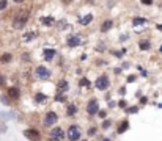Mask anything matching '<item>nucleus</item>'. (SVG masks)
<instances>
[{
    "label": "nucleus",
    "instance_id": "nucleus-1",
    "mask_svg": "<svg viewBox=\"0 0 162 141\" xmlns=\"http://www.w3.org/2000/svg\"><path fill=\"white\" fill-rule=\"evenodd\" d=\"M29 16H30L29 9H19V11L16 13V16H14L13 27H14V28H18V30L24 28L25 24H27V20H29Z\"/></svg>",
    "mask_w": 162,
    "mask_h": 141
},
{
    "label": "nucleus",
    "instance_id": "nucleus-2",
    "mask_svg": "<svg viewBox=\"0 0 162 141\" xmlns=\"http://www.w3.org/2000/svg\"><path fill=\"white\" fill-rule=\"evenodd\" d=\"M66 137H68L69 141H77L80 138V129L77 126H71L68 129V132H66Z\"/></svg>",
    "mask_w": 162,
    "mask_h": 141
},
{
    "label": "nucleus",
    "instance_id": "nucleus-3",
    "mask_svg": "<svg viewBox=\"0 0 162 141\" xmlns=\"http://www.w3.org/2000/svg\"><path fill=\"white\" fill-rule=\"evenodd\" d=\"M94 85H96L98 89L104 91V89H107L110 86V80H109L107 75H101V77H98V80H96V83H94Z\"/></svg>",
    "mask_w": 162,
    "mask_h": 141
},
{
    "label": "nucleus",
    "instance_id": "nucleus-4",
    "mask_svg": "<svg viewBox=\"0 0 162 141\" xmlns=\"http://www.w3.org/2000/svg\"><path fill=\"white\" fill-rule=\"evenodd\" d=\"M98 111H99L98 100L96 99H91L90 102H88V105H87V113H88V115H96Z\"/></svg>",
    "mask_w": 162,
    "mask_h": 141
},
{
    "label": "nucleus",
    "instance_id": "nucleus-5",
    "mask_svg": "<svg viewBox=\"0 0 162 141\" xmlns=\"http://www.w3.org/2000/svg\"><path fill=\"white\" fill-rule=\"evenodd\" d=\"M55 122H57V115H55L54 111H49L46 115V118H44V126L51 127V126H54Z\"/></svg>",
    "mask_w": 162,
    "mask_h": 141
},
{
    "label": "nucleus",
    "instance_id": "nucleus-6",
    "mask_svg": "<svg viewBox=\"0 0 162 141\" xmlns=\"http://www.w3.org/2000/svg\"><path fill=\"white\" fill-rule=\"evenodd\" d=\"M24 135H25V137L29 138V140H32V141H40V133H38V130H35V129L25 130Z\"/></svg>",
    "mask_w": 162,
    "mask_h": 141
},
{
    "label": "nucleus",
    "instance_id": "nucleus-7",
    "mask_svg": "<svg viewBox=\"0 0 162 141\" xmlns=\"http://www.w3.org/2000/svg\"><path fill=\"white\" fill-rule=\"evenodd\" d=\"M35 72H36V75H38L40 78H49V77H51V72H49V69H46L44 66H38Z\"/></svg>",
    "mask_w": 162,
    "mask_h": 141
},
{
    "label": "nucleus",
    "instance_id": "nucleus-8",
    "mask_svg": "<svg viewBox=\"0 0 162 141\" xmlns=\"http://www.w3.org/2000/svg\"><path fill=\"white\" fill-rule=\"evenodd\" d=\"M66 44H68L69 47H77L80 44V38L77 36V35H71L68 36V41H66Z\"/></svg>",
    "mask_w": 162,
    "mask_h": 141
},
{
    "label": "nucleus",
    "instance_id": "nucleus-9",
    "mask_svg": "<svg viewBox=\"0 0 162 141\" xmlns=\"http://www.w3.org/2000/svg\"><path fill=\"white\" fill-rule=\"evenodd\" d=\"M63 137H65V133H63V130L61 129H58V127H55V129H52V132H51V138L52 140H63Z\"/></svg>",
    "mask_w": 162,
    "mask_h": 141
},
{
    "label": "nucleus",
    "instance_id": "nucleus-10",
    "mask_svg": "<svg viewBox=\"0 0 162 141\" xmlns=\"http://www.w3.org/2000/svg\"><path fill=\"white\" fill-rule=\"evenodd\" d=\"M8 97L10 99H18L19 97V89L16 88V86H11V88L8 89Z\"/></svg>",
    "mask_w": 162,
    "mask_h": 141
},
{
    "label": "nucleus",
    "instance_id": "nucleus-11",
    "mask_svg": "<svg viewBox=\"0 0 162 141\" xmlns=\"http://www.w3.org/2000/svg\"><path fill=\"white\" fill-rule=\"evenodd\" d=\"M55 55V50L54 49H44V57H46V60L49 61V60H52Z\"/></svg>",
    "mask_w": 162,
    "mask_h": 141
},
{
    "label": "nucleus",
    "instance_id": "nucleus-12",
    "mask_svg": "<svg viewBox=\"0 0 162 141\" xmlns=\"http://www.w3.org/2000/svg\"><path fill=\"white\" fill-rule=\"evenodd\" d=\"M127 129H129V122H127V121H123L121 126L118 127V133H124Z\"/></svg>",
    "mask_w": 162,
    "mask_h": 141
},
{
    "label": "nucleus",
    "instance_id": "nucleus-13",
    "mask_svg": "<svg viewBox=\"0 0 162 141\" xmlns=\"http://www.w3.org/2000/svg\"><path fill=\"white\" fill-rule=\"evenodd\" d=\"M41 24H44V25H54L55 24V20H54V17H41Z\"/></svg>",
    "mask_w": 162,
    "mask_h": 141
},
{
    "label": "nucleus",
    "instance_id": "nucleus-14",
    "mask_svg": "<svg viewBox=\"0 0 162 141\" xmlns=\"http://www.w3.org/2000/svg\"><path fill=\"white\" fill-rule=\"evenodd\" d=\"M10 61H11V55H10V53H3V55L0 57V63H2V64H7Z\"/></svg>",
    "mask_w": 162,
    "mask_h": 141
},
{
    "label": "nucleus",
    "instance_id": "nucleus-15",
    "mask_svg": "<svg viewBox=\"0 0 162 141\" xmlns=\"http://www.w3.org/2000/svg\"><path fill=\"white\" fill-rule=\"evenodd\" d=\"M0 118H2V119H14V118H16V115H14V113H7V111H2V113H0Z\"/></svg>",
    "mask_w": 162,
    "mask_h": 141
},
{
    "label": "nucleus",
    "instance_id": "nucleus-16",
    "mask_svg": "<svg viewBox=\"0 0 162 141\" xmlns=\"http://www.w3.org/2000/svg\"><path fill=\"white\" fill-rule=\"evenodd\" d=\"M112 25H113V22H112V20H105V22L101 25V30H102V31H107V30L112 28Z\"/></svg>",
    "mask_w": 162,
    "mask_h": 141
},
{
    "label": "nucleus",
    "instance_id": "nucleus-17",
    "mask_svg": "<svg viewBox=\"0 0 162 141\" xmlns=\"http://www.w3.org/2000/svg\"><path fill=\"white\" fill-rule=\"evenodd\" d=\"M91 20H93V16H91V14H87L83 19H80V24H82V25H88Z\"/></svg>",
    "mask_w": 162,
    "mask_h": 141
},
{
    "label": "nucleus",
    "instance_id": "nucleus-18",
    "mask_svg": "<svg viewBox=\"0 0 162 141\" xmlns=\"http://www.w3.org/2000/svg\"><path fill=\"white\" fill-rule=\"evenodd\" d=\"M138 47H140L142 50H148V49H149V41H140Z\"/></svg>",
    "mask_w": 162,
    "mask_h": 141
},
{
    "label": "nucleus",
    "instance_id": "nucleus-19",
    "mask_svg": "<svg viewBox=\"0 0 162 141\" xmlns=\"http://www.w3.org/2000/svg\"><path fill=\"white\" fill-rule=\"evenodd\" d=\"M76 111H77V108H76V105H68V115L69 116H72V115H76Z\"/></svg>",
    "mask_w": 162,
    "mask_h": 141
},
{
    "label": "nucleus",
    "instance_id": "nucleus-20",
    "mask_svg": "<svg viewBox=\"0 0 162 141\" xmlns=\"http://www.w3.org/2000/svg\"><path fill=\"white\" fill-rule=\"evenodd\" d=\"M58 88H60V91H65V89H68V82H65V80H61V82L58 83Z\"/></svg>",
    "mask_w": 162,
    "mask_h": 141
},
{
    "label": "nucleus",
    "instance_id": "nucleus-21",
    "mask_svg": "<svg viewBox=\"0 0 162 141\" xmlns=\"http://www.w3.org/2000/svg\"><path fill=\"white\" fill-rule=\"evenodd\" d=\"M35 100H36V102H44V100H46V96L41 94V93H38V94L35 96Z\"/></svg>",
    "mask_w": 162,
    "mask_h": 141
},
{
    "label": "nucleus",
    "instance_id": "nucleus-22",
    "mask_svg": "<svg viewBox=\"0 0 162 141\" xmlns=\"http://www.w3.org/2000/svg\"><path fill=\"white\" fill-rule=\"evenodd\" d=\"M145 22H147V20H145L143 17H135V19H134V24H135V25H142Z\"/></svg>",
    "mask_w": 162,
    "mask_h": 141
},
{
    "label": "nucleus",
    "instance_id": "nucleus-23",
    "mask_svg": "<svg viewBox=\"0 0 162 141\" xmlns=\"http://www.w3.org/2000/svg\"><path fill=\"white\" fill-rule=\"evenodd\" d=\"M33 36H35V33H27V35H24V39L30 41V39H33Z\"/></svg>",
    "mask_w": 162,
    "mask_h": 141
},
{
    "label": "nucleus",
    "instance_id": "nucleus-24",
    "mask_svg": "<svg viewBox=\"0 0 162 141\" xmlns=\"http://www.w3.org/2000/svg\"><path fill=\"white\" fill-rule=\"evenodd\" d=\"M126 113H131V115H134V113H137V107H131V108H127Z\"/></svg>",
    "mask_w": 162,
    "mask_h": 141
},
{
    "label": "nucleus",
    "instance_id": "nucleus-25",
    "mask_svg": "<svg viewBox=\"0 0 162 141\" xmlns=\"http://www.w3.org/2000/svg\"><path fill=\"white\" fill-rule=\"evenodd\" d=\"M0 102H2V104H5V105H8L10 104V100H8V97H0Z\"/></svg>",
    "mask_w": 162,
    "mask_h": 141
},
{
    "label": "nucleus",
    "instance_id": "nucleus-26",
    "mask_svg": "<svg viewBox=\"0 0 162 141\" xmlns=\"http://www.w3.org/2000/svg\"><path fill=\"white\" fill-rule=\"evenodd\" d=\"M80 85H83V86H90L91 83H90V82H88V80H87V78H82V80H80Z\"/></svg>",
    "mask_w": 162,
    "mask_h": 141
},
{
    "label": "nucleus",
    "instance_id": "nucleus-27",
    "mask_svg": "<svg viewBox=\"0 0 162 141\" xmlns=\"http://www.w3.org/2000/svg\"><path fill=\"white\" fill-rule=\"evenodd\" d=\"M7 132V126H3V124H0V133H5Z\"/></svg>",
    "mask_w": 162,
    "mask_h": 141
},
{
    "label": "nucleus",
    "instance_id": "nucleus-28",
    "mask_svg": "<svg viewBox=\"0 0 162 141\" xmlns=\"http://www.w3.org/2000/svg\"><path fill=\"white\" fill-rule=\"evenodd\" d=\"M7 8V2H0V9H5Z\"/></svg>",
    "mask_w": 162,
    "mask_h": 141
},
{
    "label": "nucleus",
    "instance_id": "nucleus-29",
    "mask_svg": "<svg viewBox=\"0 0 162 141\" xmlns=\"http://www.w3.org/2000/svg\"><path fill=\"white\" fill-rule=\"evenodd\" d=\"M5 83V77H3V74H0V85H3Z\"/></svg>",
    "mask_w": 162,
    "mask_h": 141
},
{
    "label": "nucleus",
    "instance_id": "nucleus-30",
    "mask_svg": "<svg viewBox=\"0 0 162 141\" xmlns=\"http://www.w3.org/2000/svg\"><path fill=\"white\" fill-rule=\"evenodd\" d=\"M99 116H101V118L104 119L105 116H107V113H105V111H99Z\"/></svg>",
    "mask_w": 162,
    "mask_h": 141
},
{
    "label": "nucleus",
    "instance_id": "nucleus-31",
    "mask_svg": "<svg viewBox=\"0 0 162 141\" xmlns=\"http://www.w3.org/2000/svg\"><path fill=\"white\" fill-rule=\"evenodd\" d=\"M109 126H110V121H105V122L102 124V127H104V129H107Z\"/></svg>",
    "mask_w": 162,
    "mask_h": 141
},
{
    "label": "nucleus",
    "instance_id": "nucleus-32",
    "mask_svg": "<svg viewBox=\"0 0 162 141\" xmlns=\"http://www.w3.org/2000/svg\"><path fill=\"white\" fill-rule=\"evenodd\" d=\"M94 132H96V130H94V129H90V130H88V135H93Z\"/></svg>",
    "mask_w": 162,
    "mask_h": 141
},
{
    "label": "nucleus",
    "instance_id": "nucleus-33",
    "mask_svg": "<svg viewBox=\"0 0 162 141\" xmlns=\"http://www.w3.org/2000/svg\"><path fill=\"white\" fill-rule=\"evenodd\" d=\"M158 28H159V30H162V25H158Z\"/></svg>",
    "mask_w": 162,
    "mask_h": 141
}]
</instances>
